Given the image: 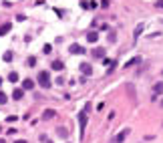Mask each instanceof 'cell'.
Instances as JSON below:
<instances>
[{
    "label": "cell",
    "mask_w": 163,
    "mask_h": 143,
    "mask_svg": "<svg viewBox=\"0 0 163 143\" xmlns=\"http://www.w3.org/2000/svg\"><path fill=\"white\" fill-rule=\"evenodd\" d=\"M8 81H10V83H16V81H18V73H14V71H12V73L8 75Z\"/></svg>",
    "instance_id": "14"
},
{
    "label": "cell",
    "mask_w": 163,
    "mask_h": 143,
    "mask_svg": "<svg viewBox=\"0 0 163 143\" xmlns=\"http://www.w3.org/2000/svg\"><path fill=\"white\" fill-rule=\"evenodd\" d=\"M58 135H60V137H66V135H68V131H66L64 127H60V129H58Z\"/></svg>",
    "instance_id": "19"
},
{
    "label": "cell",
    "mask_w": 163,
    "mask_h": 143,
    "mask_svg": "<svg viewBox=\"0 0 163 143\" xmlns=\"http://www.w3.org/2000/svg\"><path fill=\"white\" fill-rule=\"evenodd\" d=\"M159 93H163V81H159L155 85V95H159Z\"/></svg>",
    "instance_id": "15"
},
{
    "label": "cell",
    "mask_w": 163,
    "mask_h": 143,
    "mask_svg": "<svg viewBox=\"0 0 163 143\" xmlns=\"http://www.w3.org/2000/svg\"><path fill=\"white\" fill-rule=\"evenodd\" d=\"M68 51H71L73 55H83L85 53V49H83L81 44H71V49H68Z\"/></svg>",
    "instance_id": "5"
},
{
    "label": "cell",
    "mask_w": 163,
    "mask_h": 143,
    "mask_svg": "<svg viewBox=\"0 0 163 143\" xmlns=\"http://www.w3.org/2000/svg\"><path fill=\"white\" fill-rule=\"evenodd\" d=\"M141 30H143V24H139V26L135 28V36H139V34H141Z\"/></svg>",
    "instance_id": "20"
},
{
    "label": "cell",
    "mask_w": 163,
    "mask_h": 143,
    "mask_svg": "<svg viewBox=\"0 0 163 143\" xmlns=\"http://www.w3.org/2000/svg\"><path fill=\"white\" fill-rule=\"evenodd\" d=\"M91 109V105H85V109L79 113V127H81V139L85 137V129H87V111Z\"/></svg>",
    "instance_id": "1"
},
{
    "label": "cell",
    "mask_w": 163,
    "mask_h": 143,
    "mask_svg": "<svg viewBox=\"0 0 163 143\" xmlns=\"http://www.w3.org/2000/svg\"><path fill=\"white\" fill-rule=\"evenodd\" d=\"M53 117H55V111L53 109H46L44 115H42V119H53Z\"/></svg>",
    "instance_id": "12"
},
{
    "label": "cell",
    "mask_w": 163,
    "mask_h": 143,
    "mask_svg": "<svg viewBox=\"0 0 163 143\" xmlns=\"http://www.w3.org/2000/svg\"><path fill=\"white\" fill-rule=\"evenodd\" d=\"M51 69H53V71H62L64 65H62V61H53V63H51Z\"/></svg>",
    "instance_id": "8"
},
{
    "label": "cell",
    "mask_w": 163,
    "mask_h": 143,
    "mask_svg": "<svg viewBox=\"0 0 163 143\" xmlns=\"http://www.w3.org/2000/svg\"><path fill=\"white\" fill-rule=\"evenodd\" d=\"M131 131L129 129H123L121 133H117V135H115V139H113V143H123L125 139H127V135H129Z\"/></svg>",
    "instance_id": "3"
},
{
    "label": "cell",
    "mask_w": 163,
    "mask_h": 143,
    "mask_svg": "<svg viewBox=\"0 0 163 143\" xmlns=\"http://www.w3.org/2000/svg\"><path fill=\"white\" fill-rule=\"evenodd\" d=\"M16 143H26V141H24V139H18V141H16Z\"/></svg>",
    "instance_id": "25"
},
{
    "label": "cell",
    "mask_w": 163,
    "mask_h": 143,
    "mask_svg": "<svg viewBox=\"0 0 163 143\" xmlns=\"http://www.w3.org/2000/svg\"><path fill=\"white\" fill-rule=\"evenodd\" d=\"M42 51H44V53H46V55H49V53H51V51H53V46H51V44H44V49H42Z\"/></svg>",
    "instance_id": "22"
},
{
    "label": "cell",
    "mask_w": 163,
    "mask_h": 143,
    "mask_svg": "<svg viewBox=\"0 0 163 143\" xmlns=\"http://www.w3.org/2000/svg\"><path fill=\"white\" fill-rule=\"evenodd\" d=\"M22 89H24V91L34 89V81H32V79H24V81H22Z\"/></svg>",
    "instance_id": "6"
},
{
    "label": "cell",
    "mask_w": 163,
    "mask_h": 143,
    "mask_svg": "<svg viewBox=\"0 0 163 143\" xmlns=\"http://www.w3.org/2000/svg\"><path fill=\"white\" fill-rule=\"evenodd\" d=\"M109 40H111V42H115V40H117V34H115L113 30H111V34H109Z\"/></svg>",
    "instance_id": "21"
},
{
    "label": "cell",
    "mask_w": 163,
    "mask_h": 143,
    "mask_svg": "<svg viewBox=\"0 0 163 143\" xmlns=\"http://www.w3.org/2000/svg\"><path fill=\"white\" fill-rule=\"evenodd\" d=\"M28 67H36V57H28Z\"/></svg>",
    "instance_id": "16"
},
{
    "label": "cell",
    "mask_w": 163,
    "mask_h": 143,
    "mask_svg": "<svg viewBox=\"0 0 163 143\" xmlns=\"http://www.w3.org/2000/svg\"><path fill=\"white\" fill-rule=\"evenodd\" d=\"M8 30H10V22H6V24H2V26H0V36H4Z\"/></svg>",
    "instance_id": "11"
},
{
    "label": "cell",
    "mask_w": 163,
    "mask_h": 143,
    "mask_svg": "<svg viewBox=\"0 0 163 143\" xmlns=\"http://www.w3.org/2000/svg\"><path fill=\"white\" fill-rule=\"evenodd\" d=\"M93 57H95V59H103L105 57V49H95V51H93Z\"/></svg>",
    "instance_id": "10"
},
{
    "label": "cell",
    "mask_w": 163,
    "mask_h": 143,
    "mask_svg": "<svg viewBox=\"0 0 163 143\" xmlns=\"http://www.w3.org/2000/svg\"><path fill=\"white\" fill-rule=\"evenodd\" d=\"M6 101H8V97H6V95H4L2 91H0V105H4Z\"/></svg>",
    "instance_id": "17"
},
{
    "label": "cell",
    "mask_w": 163,
    "mask_h": 143,
    "mask_svg": "<svg viewBox=\"0 0 163 143\" xmlns=\"http://www.w3.org/2000/svg\"><path fill=\"white\" fill-rule=\"evenodd\" d=\"M81 73H83L85 77H89V75H93V67H91L89 63H81Z\"/></svg>",
    "instance_id": "4"
},
{
    "label": "cell",
    "mask_w": 163,
    "mask_h": 143,
    "mask_svg": "<svg viewBox=\"0 0 163 143\" xmlns=\"http://www.w3.org/2000/svg\"><path fill=\"white\" fill-rule=\"evenodd\" d=\"M2 59H4L6 63H10V61H12V53H10V51H8V53H4V57H2Z\"/></svg>",
    "instance_id": "18"
},
{
    "label": "cell",
    "mask_w": 163,
    "mask_h": 143,
    "mask_svg": "<svg viewBox=\"0 0 163 143\" xmlns=\"http://www.w3.org/2000/svg\"><path fill=\"white\" fill-rule=\"evenodd\" d=\"M22 97H24V89H14V93H12V99L20 101Z\"/></svg>",
    "instance_id": "7"
},
{
    "label": "cell",
    "mask_w": 163,
    "mask_h": 143,
    "mask_svg": "<svg viewBox=\"0 0 163 143\" xmlns=\"http://www.w3.org/2000/svg\"><path fill=\"white\" fill-rule=\"evenodd\" d=\"M0 143H4V139H0Z\"/></svg>",
    "instance_id": "26"
},
{
    "label": "cell",
    "mask_w": 163,
    "mask_h": 143,
    "mask_svg": "<svg viewBox=\"0 0 163 143\" xmlns=\"http://www.w3.org/2000/svg\"><path fill=\"white\" fill-rule=\"evenodd\" d=\"M155 6H157V8H163V0H157V2H155Z\"/></svg>",
    "instance_id": "24"
},
{
    "label": "cell",
    "mask_w": 163,
    "mask_h": 143,
    "mask_svg": "<svg viewBox=\"0 0 163 143\" xmlns=\"http://www.w3.org/2000/svg\"><path fill=\"white\" fill-rule=\"evenodd\" d=\"M97 38H99V34H97L95 30H91V32L87 34V40H89V42H97Z\"/></svg>",
    "instance_id": "9"
},
{
    "label": "cell",
    "mask_w": 163,
    "mask_h": 143,
    "mask_svg": "<svg viewBox=\"0 0 163 143\" xmlns=\"http://www.w3.org/2000/svg\"><path fill=\"white\" fill-rule=\"evenodd\" d=\"M137 63H141V57H135V59H131L125 67H133V65H137Z\"/></svg>",
    "instance_id": "13"
},
{
    "label": "cell",
    "mask_w": 163,
    "mask_h": 143,
    "mask_svg": "<svg viewBox=\"0 0 163 143\" xmlns=\"http://www.w3.org/2000/svg\"><path fill=\"white\" fill-rule=\"evenodd\" d=\"M81 6H83V8H91V2H87V0H83V2H81Z\"/></svg>",
    "instance_id": "23"
},
{
    "label": "cell",
    "mask_w": 163,
    "mask_h": 143,
    "mask_svg": "<svg viewBox=\"0 0 163 143\" xmlns=\"http://www.w3.org/2000/svg\"><path fill=\"white\" fill-rule=\"evenodd\" d=\"M36 81H38V85L42 89H49L51 87V75H49V71H40L38 77H36Z\"/></svg>",
    "instance_id": "2"
}]
</instances>
